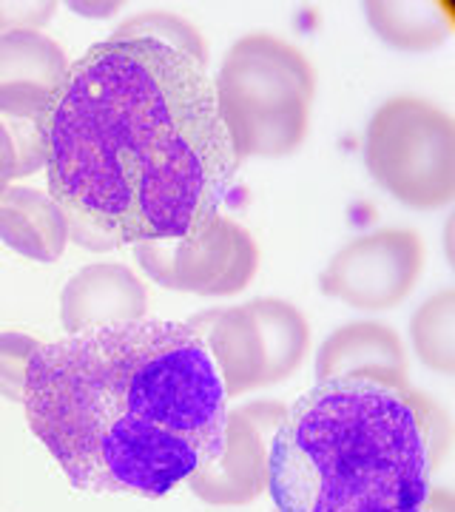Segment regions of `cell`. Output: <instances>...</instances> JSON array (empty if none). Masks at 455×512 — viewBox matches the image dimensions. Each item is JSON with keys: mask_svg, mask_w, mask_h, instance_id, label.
<instances>
[{"mask_svg": "<svg viewBox=\"0 0 455 512\" xmlns=\"http://www.w3.org/2000/svg\"><path fill=\"white\" fill-rule=\"evenodd\" d=\"M37 140L69 239L91 251L200 234L242 165L205 66L151 37H109L69 63Z\"/></svg>", "mask_w": 455, "mask_h": 512, "instance_id": "obj_1", "label": "cell"}, {"mask_svg": "<svg viewBox=\"0 0 455 512\" xmlns=\"http://www.w3.org/2000/svg\"><path fill=\"white\" fill-rule=\"evenodd\" d=\"M225 399L194 330L140 319L40 345L20 404L77 490L163 498L219 458Z\"/></svg>", "mask_w": 455, "mask_h": 512, "instance_id": "obj_2", "label": "cell"}, {"mask_svg": "<svg viewBox=\"0 0 455 512\" xmlns=\"http://www.w3.org/2000/svg\"><path fill=\"white\" fill-rule=\"evenodd\" d=\"M450 447L447 410L410 382L310 387L268 441L273 512H421Z\"/></svg>", "mask_w": 455, "mask_h": 512, "instance_id": "obj_3", "label": "cell"}, {"mask_svg": "<svg viewBox=\"0 0 455 512\" xmlns=\"http://www.w3.org/2000/svg\"><path fill=\"white\" fill-rule=\"evenodd\" d=\"M237 160L285 157L305 143L316 72L302 49L268 32L239 37L214 77Z\"/></svg>", "mask_w": 455, "mask_h": 512, "instance_id": "obj_4", "label": "cell"}, {"mask_svg": "<svg viewBox=\"0 0 455 512\" xmlns=\"http://www.w3.org/2000/svg\"><path fill=\"white\" fill-rule=\"evenodd\" d=\"M364 163L407 208L433 211L455 197V123L436 103L393 97L370 117Z\"/></svg>", "mask_w": 455, "mask_h": 512, "instance_id": "obj_5", "label": "cell"}, {"mask_svg": "<svg viewBox=\"0 0 455 512\" xmlns=\"http://www.w3.org/2000/svg\"><path fill=\"white\" fill-rule=\"evenodd\" d=\"M134 256L163 288L197 296H234L259 271L256 239L219 214L194 237L134 245Z\"/></svg>", "mask_w": 455, "mask_h": 512, "instance_id": "obj_6", "label": "cell"}, {"mask_svg": "<svg viewBox=\"0 0 455 512\" xmlns=\"http://www.w3.org/2000/svg\"><path fill=\"white\" fill-rule=\"evenodd\" d=\"M424 242L410 228H379L350 239L336 251L319 291L359 311H390L401 305L419 282Z\"/></svg>", "mask_w": 455, "mask_h": 512, "instance_id": "obj_7", "label": "cell"}, {"mask_svg": "<svg viewBox=\"0 0 455 512\" xmlns=\"http://www.w3.org/2000/svg\"><path fill=\"white\" fill-rule=\"evenodd\" d=\"M288 407L276 402L242 404L228 413L225 444L214 464L188 476V487L208 504H248L268 481V441Z\"/></svg>", "mask_w": 455, "mask_h": 512, "instance_id": "obj_8", "label": "cell"}, {"mask_svg": "<svg viewBox=\"0 0 455 512\" xmlns=\"http://www.w3.org/2000/svg\"><path fill=\"white\" fill-rule=\"evenodd\" d=\"M69 72V57L40 32L0 35V117L37 123Z\"/></svg>", "mask_w": 455, "mask_h": 512, "instance_id": "obj_9", "label": "cell"}, {"mask_svg": "<svg viewBox=\"0 0 455 512\" xmlns=\"http://www.w3.org/2000/svg\"><path fill=\"white\" fill-rule=\"evenodd\" d=\"M148 313V291L126 265L94 262L80 268L60 293V322L69 333L140 322Z\"/></svg>", "mask_w": 455, "mask_h": 512, "instance_id": "obj_10", "label": "cell"}, {"mask_svg": "<svg viewBox=\"0 0 455 512\" xmlns=\"http://www.w3.org/2000/svg\"><path fill=\"white\" fill-rule=\"evenodd\" d=\"M185 325L205 342L225 396L234 399L256 387H271L265 336L248 305L200 313Z\"/></svg>", "mask_w": 455, "mask_h": 512, "instance_id": "obj_11", "label": "cell"}, {"mask_svg": "<svg viewBox=\"0 0 455 512\" xmlns=\"http://www.w3.org/2000/svg\"><path fill=\"white\" fill-rule=\"evenodd\" d=\"M319 382L364 376L379 382H407V353L399 333L382 322H350L333 330L316 353Z\"/></svg>", "mask_w": 455, "mask_h": 512, "instance_id": "obj_12", "label": "cell"}, {"mask_svg": "<svg viewBox=\"0 0 455 512\" xmlns=\"http://www.w3.org/2000/svg\"><path fill=\"white\" fill-rule=\"evenodd\" d=\"M0 239L35 262H57L69 242L63 208L37 188H6L0 194Z\"/></svg>", "mask_w": 455, "mask_h": 512, "instance_id": "obj_13", "label": "cell"}, {"mask_svg": "<svg viewBox=\"0 0 455 512\" xmlns=\"http://www.w3.org/2000/svg\"><path fill=\"white\" fill-rule=\"evenodd\" d=\"M364 15L370 29L401 52L436 49L450 35V18L441 12L438 3L370 0L364 3Z\"/></svg>", "mask_w": 455, "mask_h": 512, "instance_id": "obj_14", "label": "cell"}, {"mask_svg": "<svg viewBox=\"0 0 455 512\" xmlns=\"http://www.w3.org/2000/svg\"><path fill=\"white\" fill-rule=\"evenodd\" d=\"M254 313L256 325L265 336L268 350V384H282L291 379L305 362V353L310 348V328L305 313L285 299L262 296L248 302Z\"/></svg>", "mask_w": 455, "mask_h": 512, "instance_id": "obj_15", "label": "cell"}, {"mask_svg": "<svg viewBox=\"0 0 455 512\" xmlns=\"http://www.w3.org/2000/svg\"><path fill=\"white\" fill-rule=\"evenodd\" d=\"M413 350L430 370L455 373V293L450 288L433 293L410 319Z\"/></svg>", "mask_w": 455, "mask_h": 512, "instance_id": "obj_16", "label": "cell"}, {"mask_svg": "<svg viewBox=\"0 0 455 512\" xmlns=\"http://www.w3.org/2000/svg\"><path fill=\"white\" fill-rule=\"evenodd\" d=\"M111 37H151V40H160L165 46L177 49L182 55L194 57L200 66L208 63V46L202 40L200 29L185 18H180V15H174V12L148 9L143 15L123 20Z\"/></svg>", "mask_w": 455, "mask_h": 512, "instance_id": "obj_17", "label": "cell"}, {"mask_svg": "<svg viewBox=\"0 0 455 512\" xmlns=\"http://www.w3.org/2000/svg\"><path fill=\"white\" fill-rule=\"evenodd\" d=\"M43 165L37 123L0 117V194L15 177H29Z\"/></svg>", "mask_w": 455, "mask_h": 512, "instance_id": "obj_18", "label": "cell"}, {"mask_svg": "<svg viewBox=\"0 0 455 512\" xmlns=\"http://www.w3.org/2000/svg\"><path fill=\"white\" fill-rule=\"evenodd\" d=\"M37 348L40 342L26 333H0V396H6L9 402L23 399L26 367Z\"/></svg>", "mask_w": 455, "mask_h": 512, "instance_id": "obj_19", "label": "cell"}, {"mask_svg": "<svg viewBox=\"0 0 455 512\" xmlns=\"http://www.w3.org/2000/svg\"><path fill=\"white\" fill-rule=\"evenodd\" d=\"M57 3H0V35L40 32L55 18Z\"/></svg>", "mask_w": 455, "mask_h": 512, "instance_id": "obj_20", "label": "cell"}, {"mask_svg": "<svg viewBox=\"0 0 455 512\" xmlns=\"http://www.w3.org/2000/svg\"><path fill=\"white\" fill-rule=\"evenodd\" d=\"M421 512H455V498L450 490H430Z\"/></svg>", "mask_w": 455, "mask_h": 512, "instance_id": "obj_21", "label": "cell"}]
</instances>
